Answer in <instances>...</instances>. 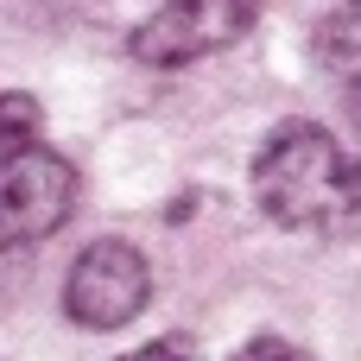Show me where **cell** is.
Wrapping results in <instances>:
<instances>
[{
  "label": "cell",
  "instance_id": "3957f363",
  "mask_svg": "<svg viewBox=\"0 0 361 361\" xmlns=\"http://www.w3.org/2000/svg\"><path fill=\"white\" fill-rule=\"evenodd\" d=\"M254 32V0H165L133 25V57L152 70H184L235 51Z\"/></svg>",
  "mask_w": 361,
  "mask_h": 361
},
{
  "label": "cell",
  "instance_id": "5b68a950",
  "mask_svg": "<svg viewBox=\"0 0 361 361\" xmlns=\"http://www.w3.org/2000/svg\"><path fill=\"white\" fill-rule=\"evenodd\" d=\"M317 63L361 108V0H343L336 13H324V25H317Z\"/></svg>",
  "mask_w": 361,
  "mask_h": 361
},
{
  "label": "cell",
  "instance_id": "6da1fadb",
  "mask_svg": "<svg viewBox=\"0 0 361 361\" xmlns=\"http://www.w3.org/2000/svg\"><path fill=\"white\" fill-rule=\"evenodd\" d=\"M254 197L292 235H361V159L317 121H286L267 133V146L254 152Z\"/></svg>",
  "mask_w": 361,
  "mask_h": 361
},
{
  "label": "cell",
  "instance_id": "ba28073f",
  "mask_svg": "<svg viewBox=\"0 0 361 361\" xmlns=\"http://www.w3.org/2000/svg\"><path fill=\"white\" fill-rule=\"evenodd\" d=\"M121 361H197V349L184 336H165V343H146V349H133V355H121Z\"/></svg>",
  "mask_w": 361,
  "mask_h": 361
},
{
  "label": "cell",
  "instance_id": "7a4b0ae2",
  "mask_svg": "<svg viewBox=\"0 0 361 361\" xmlns=\"http://www.w3.org/2000/svg\"><path fill=\"white\" fill-rule=\"evenodd\" d=\"M76 209V171L51 146H6L0 152V247H32L57 235Z\"/></svg>",
  "mask_w": 361,
  "mask_h": 361
},
{
  "label": "cell",
  "instance_id": "277c9868",
  "mask_svg": "<svg viewBox=\"0 0 361 361\" xmlns=\"http://www.w3.org/2000/svg\"><path fill=\"white\" fill-rule=\"evenodd\" d=\"M152 298V267L133 241H95L76 254L70 279H63V311L82 330H127Z\"/></svg>",
  "mask_w": 361,
  "mask_h": 361
},
{
  "label": "cell",
  "instance_id": "8992f818",
  "mask_svg": "<svg viewBox=\"0 0 361 361\" xmlns=\"http://www.w3.org/2000/svg\"><path fill=\"white\" fill-rule=\"evenodd\" d=\"M38 127H44L38 102H32L25 89H0V152H6V146H32Z\"/></svg>",
  "mask_w": 361,
  "mask_h": 361
},
{
  "label": "cell",
  "instance_id": "52a82bcc",
  "mask_svg": "<svg viewBox=\"0 0 361 361\" xmlns=\"http://www.w3.org/2000/svg\"><path fill=\"white\" fill-rule=\"evenodd\" d=\"M235 361H311L298 343H286V336H254V343H241Z\"/></svg>",
  "mask_w": 361,
  "mask_h": 361
}]
</instances>
